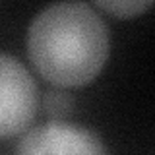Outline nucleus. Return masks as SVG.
<instances>
[{
  "instance_id": "f257e3e1",
  "label": "nucleus",
  "mask_w": 155,
  "mask_h": 155,
  "mask_svg": "<svg viewBox=\"0 0 155 155\" xmlns=\"http://www.w3.org/2000/svg\"><path fill=\"white\" fill-rule=\"evenodd\" d=\"M25 43L33 68L47 81L58 87H80L103 70L110 33L93 6L58 2L33 18Z\"/></svg>"
},
{
  "instance_id": "f03ea898",
  "label": "nucleus",
  "mask_w": 155,
  "mask_h": 155,
  "mask_svg": "<svg viewBox=\"0 0 155 155\" xmlns=\"http://www.w3.org/2000/svg\"><path fill=\"white\" fill-rule=\"evenodd\" d=\"M39 109V89L16 56L0 52V138L18 136L31 126Z\"/></svg>"
},
{
  "instance_id": "7ed1b4c3",
  "label": "nucleus",
  "mask_w": 155,
  "mask_h": 155,
  "mask_svg": "<svg viewBox=\"0 0 155 155\" xmlns=\"http://www.w3.org/2000/svg\"><path fill=\"white\" fill-rule=\"evenodd\" d=\"M18 155H107V149L93 130L66 120H48L21 136Z\"/></svg>"
},
{
  "instance_id": "20e7f679",
  "label": "nucleus",
  "mask_w": 155,
  "mask_h": 155,
  "mask_svg": "<svg viewBox=\"0 0 155 155\" xmlns=\"http://www.w3.org/2000/svg\"><path fill=\"white\" fill-rule=\"evenodd\" d=\"M76 109V97L68 93L64 87L47 89L43 97V113L51 120H66Z\"/></svg>"
},
{
  "instance_id": "39448f33",
  "label": "nucleus",
  "mask_w": 155,
  "mask_h": 155,
  "mask_svg": "<svg viewBox=\"0 0 155 155\" xmlns=\"http://www.w3.org/2000/svg\"><path fill=\"white\" fill-rule=\"evenodd\" d=\"M97 8L116 18H134L153 6V0H97Z\"/></svg>"
}]
</instances>
